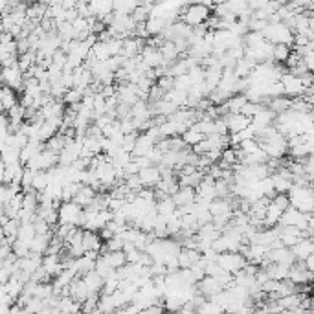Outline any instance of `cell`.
<instances>
[{"label":"cell","instance_id":"6da1fadb","mask_svg":"<svg viewBox=\"0 0 314 314\" xmlns=\"http://www.w3.org/2000/svg\"><path fill=\"white\" fill-rule=\"evenodd\" d=\"M213 4H189V6H182L179 13V20L184 22L189 28H195V26L204 24L206 20L210 19V13H212Z\"/></svg>","mask_w":314,"mask_h":314},{"label":"cell","instance_id":"7a4b0ae2","mask_svg":"<svg viewBox=\"0 0 314 314\" xmlns=\"http://www.w3.org/2000/svg\"><path fill=\"white\" fill-rule=\"evenodd\" d=\"M290 202V208L298 210L303 215H309L313 213L314 210V200H313V187H298L292 186L290 191L287 193Z\"/></svg>","mask_w":314,"mask_h":314},{"label":"cell","instance_id":"3957f363","mask_svg":"<svg viewBox=\"0 0 314 314\" xmlns=\"http://www.w3.org/2000/svg\"><path fill=\"white\" fill-rule=\"evenodd\" d=\"M215 263L221 267V269L224 270V272H228V274H235V272H239V270L244 269V265H246V259H244V256H241V254H235V252H224V254H217V257H215Z\"/></svg>","mask_w":314,"mask_h":314},{"label":"cell","instance_id":"277c9868","mask_svg":"<svg viewBox=\"0 0 314 314\" xmlns=\"http://www.w3.org/2000/svg\"><path fill=\"white\" fill-rule=\"evenodd\" d=\"M83 208H79L76 202H61L57 206V215H59V224H68V226H79V219H81Z\"/></svg>","mask_w":314,"mask_h":314},{"label":"cell","instance_id":"5b68a950","mask_svg":"<svg viewBox=\"0 0 314 314\" xmlns=\"http://www.w3.org/2000/svg\"><path fill=\"white\" fill-rule=\"evenodd\" d=\"M290 283L294 285H311L313 281V272H309L305 269L303 261H296L292 267L289 269V277H287Z\"/></svg>","mask_w":314,"mask_h":314},{"label":"cell","instance_id":"8992f818","mask_svg":"<svg viewBox=\"0 0 314 314\" xmlns=\"http://www.w3.org/2000/svg\"><path fill=\"white\" fill-rule=\"evenodd\" d=\"M197 290L204 296V300L208 302V300H212L213 296L221 294V292H223V287L219 285V281L215 277L204 276L199 283H197Z\"/></svg>","mask_w":314,"mask_h":314},{"label":"cell","instance_id":"52a82bcc","mask_svg":"<svg viewBox=\"0 0 314 314\" xmlns=\"http://www.w3.org/2000/svg\"><path fill=\"white\" fill-rule=\"evenodd\" d=\"M223 120L226 122L228 135H237V133H241V131L250 127V120L241 114H226V116H223Z\"/></svg>","mask_w":314,"mask_h":314},{"label":"cell","instance_id":"ba28073f","mask_svg":"<svg viewBox=\"0 0 314 314\" xmlns=\"http://www.w3.org/2000/svg\"><path fill=\"white\" fill-rule=\"evenodd\" d=\"M195 189L193 187H179V191H175L171 195V200L177 208H182V206H189L195 204Z\"/></svg>","mask_w":314,"mask_h":314},{"label":"cell","instance_id":"9c48e42d","mask_svg":"<svg viewBox=\"0 0 314 314\" xmlns=\"http://www.w3.org/2000/svg\"><path fill=\"white\" fill-rule=\"evenodd\" d=\"M202 254L197 250H186V248H180L179 256H177V261H179V270L184 269H191L193 265L199 261Z\"/></svg>","mask_w":314,"mask_h":314},{"label":"cell","instance_id":"30bf717a","mask_svg":"<svg viewBox=\"0 0 314 314\" xmlns=\"http://www.w3.org/2000/svg\"><path fill=\"white\" fill-rule=\"evenodd\" d=\"M138 177H140L141 186L143 187H154L160 182V171H158L156 166H149L145 167V169H140Z\"/></svg>","mask_w":314,"mask_h":314},{"label":"cell","instance_id":"8fae6325","mask_svg":"<svg viewBox=\"0 0 314 314\" xmlns=\"http://www.w3.org/2000/svg\"><path fill=\"white\" fill-rule=\"evenodd\" d=\"M101 237L97 231H89L83 230V241H81V246H83L85 252H99L101 250Z\"/></svg>","mask_w":314,"mask_h":314},{"label":"cell","instance_id":"7c38bea8","mask_svg":"<svg viewBox=\"0 0 314 314\" xmlns=\"http://www.w3.org/2000/svg\"><path fill=\"white\" fill-rule=\"evenodd\" d=\"M274 120H276V114L269 109H263L259 110L254 118L250 120V125L254 129H265V127H270V125H274Z\"/></svg>","mask_w":314,"mask_h":314},{"label":"cell","instance_id":"4fadbf2b","mask_svg":"<svg viewBox=\"0 0 314 314\" xmlns=\"http://www.w3.org/2000/svg\"><path fill=\"white\" fill-rule=\"evenodd\" d=\"M153 147H154V141L151 140L147 135H138V138H136V145H135V149H133L131 156H133V158H141V156H147V153Z\"/></svg>","mask_w":314,"mask_h":314},{"label":"cell","instance_id":"5bb4252c","mask_svg":"<svg viewBox=\"0 0 314 314\" xmlns=\"http://www.w3.org/2000/svg\"><path fill=\"white\" fill-rule=\"evenodd\" d=\"M230 199L231 195L228 199H213L208 206V212L212 217H219V215H231V208H230Z\"/></svg>","mask_w":314,"mask_h":314},{"label":"cell","instance_id":"9a60e30c","mask_svg":"<svg viewBox=\"0 0 314 314\" xmlns=\"http://www.w3.org/2000/svg\"><path fill=\"white\" fill-rule=\"evenodd\" d=\"M290 252H292V256H294L296 261H303V259H307L309 256H313V252H314L313 239H302L300 243L296 244L294 248H290Z\"/></svg>","mask_w":314,"mask_h":314},{"label":"cell","instance_id":"2e32d148","mask_svg":"<svg viewBox=\"0 0 314 314\" xmlns=\"http://www.w3.org/2000/svg\"><path fill=\"white\" fill-rule=\"evenodd\" d=\"M81 279H83L85 287H87V290H89V296L99 294V292L103 290V279L97 276L94 270H92V272H89V274H85Z\"/></svg>","mask_w":314,"mask_h":314},{"label":"cell","instance_id":"e0dca14e","mask_svg":"<svg viewBox=\"0 0 314 314\" xmlns=\"http://www.w3.org/2000/svg\"><path fill=\"white\" fill-rule=\"evenodd\" d=\"M256 66L257 64L254 63V61H250V59H244V57L239 59V61H235V64H233V76L237 77V79L248 77Z\"/></svg>","mask_w":314,"mask_h":314},{"label":"cell","instance_id":"ac0fdd59","mask_svg":"<svg viewBox=\"0 0 314 314\" xmlns=\"http://www.w3.org/2000/svg\"><path fill=\"white\" fill-rule=\"evenodd\" d=\"M94 197H96V191L92 189V187L89 186H83L81 189H79V193H77L76 197L72 199V202H76L79 208H89L90 204H92V200H94Z\"/></svg>","mask_w":314,"mask_h":314},{"label":"cell","instance_id":"d6986e66","mask_svg":"<svg viewBox=\"0 0 314 314\" xmlns=\"http://www.w3.org/2000/svg\"><path fill=\"white\" fill-rule=\"evenodd\" d=\"M267 109L272 110L274 114H283V112H287L290 109V99L287 96H279V97H274V99H270L269 105H267Z\"/></svg>","mask_w":314,"mask_h":314},{"label":"cell","instance_id":"ffe728a7","mask_svg":"<svg viewBox=\"0 0 314 314\" xmlns=\"http://www.w3.org/2000/svg\"><path fill=\"white\" fill-rule=\"evenodd\" d=\"M103 259H105V263L109 265L112 270H118L122 269L123 265H127L125 261V254L123 252H109V254H103Z\"/></svg>","mask_w":314,"mask_h":314},{"label":"cell","instance_id":"44dd1931","mask_svg":"<svg viewBox=\"0 0 314 314\" xmlns=\"http://www.w3.org/2000/svg\"><path fill=\"white\" fill-rule=\"evenodd\" d=\"M48 175H46V171H35L33 173V182H32V189L37 193H43L48 187Z\"/></svg>","mask_w":314,"mask_h":314},{"label":"cell","instance_id":"7402d4cb","mask_svg":"<svg viewBox=\"0 0 314 314\" xmlns=\"http://www.w3.org/2000/svg\"><path fill=\"white\" fill-rule=\"evenodd\" d=\"M180 138H182V141H184V145H186V147H193V145H197L199 141L206 140L204 136L200 135L199 131H195L193 127L187 129L186 133H184V135L180 136Z\"/></svg>","mask_w":314,"mask_h":314},{"label":"cell","instance_id":"603a6c76","mask_svg":"<svg viewBox=\"0 0 314 314\" xmlns=\"http://www.w3.org/2000/svg\"><path fill=\"white\" fill-rule=\"evenodd\" d=\"M290 55V48L285 45H274V50H272V61L276 64H285L287 57Z\"/></svg>","mask_w":314,"mask_h":314},{"label":"cell","instance_id":"cb8c5ba5","mask_svg":"<svg viewBox=\"0 0 314 314\" xmlns=\"http://www.w3.org/2000/svg\"><path fill=\"white\" fill-rule=\"evenodd\" d=\"M263 109H267V107H263L261 103H250V101H246L243 105V109H241V112H239V114L244 116V118H248V120H252V118H254V116H256L259 110H263Z\"/></svg>","mask_w":314,"mask_h":314},{"label":"cell","instance_id":"d4e9b609","mask_svg":"<svg viewBox=\"0 0 314 314\" xmlns=\"http://www.w3.org/2000/svg\"><path fill=\"white\" fill-rule=\"evenodd\" d=\"M61 101H63V105H68V107H70V105H77V103L83 101V94L76 89H70L64 92V96Z\"/></svg>","mask_w":314,"mask_h":314},{"label":"cell","instance_id":"484cf974","mask_svg":"<svg viewBox=\"0 0 314 314\" xmlns=\"http://www.w3.org/2000/svg\"><path fill=\"white\" fill-rule=\"evenodd\" d=\"M156 87H158L164 94H167V92H171V90L175 89V79L169 76H162L156 79Z\"/></svg>","mask_w":314,"mask_h":314},{"label":"cell","instance_id":"4316f807","mask_svg":"<svg viewBox=\"0 0 314 314\" xmlns=\"http://www.w3.org/2000/svg\"><path fill=\"white\" fill-rule=\"evenodd\" d=\"M123 184H125V187H127L129 191L138 193L140 189H143V186H141V180H140V177H138V175H135V177H125Z\"/></svg>","mask_w":314,"mask_h":314},{"label":"cell","instance_id":"83f0119b","mask_svg":"<svg viewBox=\"0 0 314 314\" xmlns=\"http://www.w3.org/2000/svg\"><path fill=\"white\" fill-rule=\"evenodd\" d=\"M270 202L276 206L279 212H285V210H289L290 208L289 197H287V195H283V193H276V197L270 200Z\"/></svg>","mask_w":314,"mask_h":314},{"label":"cell","instance_id":"f1b7e54d","mask_svg":"<svg viewBox=\"0 0 314 314\" xmlns=\"http://www.w3.org/2000/svg\"><path fill=\"white\" fill-rule=\"evenodd\" d=\"M239 151L243 154H254L259 151V145H257L256 140H244L239 143Z\"/></svg>","mask_w":314,"mask_h":314},{"label":"cell","instance_id":"f546056e","mask_svg":"<svg viewBox=\"0 0 314 314\" xmlns=\"http://www.w3.org/2000/svg\"><path fill=\"white\" fill-rule=\"evenodd\" d=\"M136 138H138V133H133V135H127L123 136V143H122V149L125 153H133V149L136 145Z\"/></svg>","mask_w":314,"mask_h":314},{"label":"cell","instance_id":"4dcf8cb0","mask_svg":"<svg viewBox=\"0 0 314 314\" xmlns=\"http://www.w3.org/2000/svg\"><path fill=\"white\" fill-rule=\"evenodd\" d=\"M51 63L61 66V68H64V64H66V53H63L61 50L53 51V55H51Z\"/></svg>","mask_w":314,"mask_h":314},{"label":"cell","instance_id":"1f68e13d","mask_svg":"<svg viewBox=\"0 0 314 314\" xmlns=\"http://www.w3.org/2000/svg\"><path fill=\"white\" fill-rule=\"evenodd\" d=\"M302 61H303V64H305V68H307L309 72H313V68H314V53L302 57Z\"/></svg>","mask_w":314,"mask_h":314},{"label":"cell","instance_id":"d6a6232c","mask_svg":"<svg viewBox=\"0 0 314 314\" xmlns=\"http://www.w3.org/2000/svg\"><path fill=\"white\" fill-rule=\"evenodd\" d=\"M303 265H305V269H307L309 272H313L314 270V256H309L307 259H303Z\"/></svg>","mask_w":314,"mask_h":314},{"label":"cell","instance_id":"836d02e7","mask_svg":"<svg viewBox=\"0 0 314 314\" xmlns=\"http://www.w3.org/2000/svg\"><path fill=\"white\" fill-rule=\"evenodd\" d=\"M4 171H6V166L0 162V186L4 184Z\"/></svg>","mask_w":314,"mask_h":314},{"label":"cell","instance_id":"e575fe53","mask_svg":"<svg viewBox=\"0 0 314 314\" xmlns=\"http://www.w3.org/2000/svg\"><path fill=\"white\" fill-rule=\"evenodd\" d=\"M74 314H83V313H81V311H79V313H74Z\"/></svg>","mask_w":314,"mask_h":314},{"label":"cell","instance_id":"d590c367","mask_svg":"<svg viewBox=\"0 0 314 314\" xmlns=\"http://www.w3.org/2000/svg\"><path fill=\"white\" fill-rule=\"evenodd\" d=\"M0 74H2V66H0Z\"/></svg>","mask_w":314,"mask_h":314}]
</instances>
